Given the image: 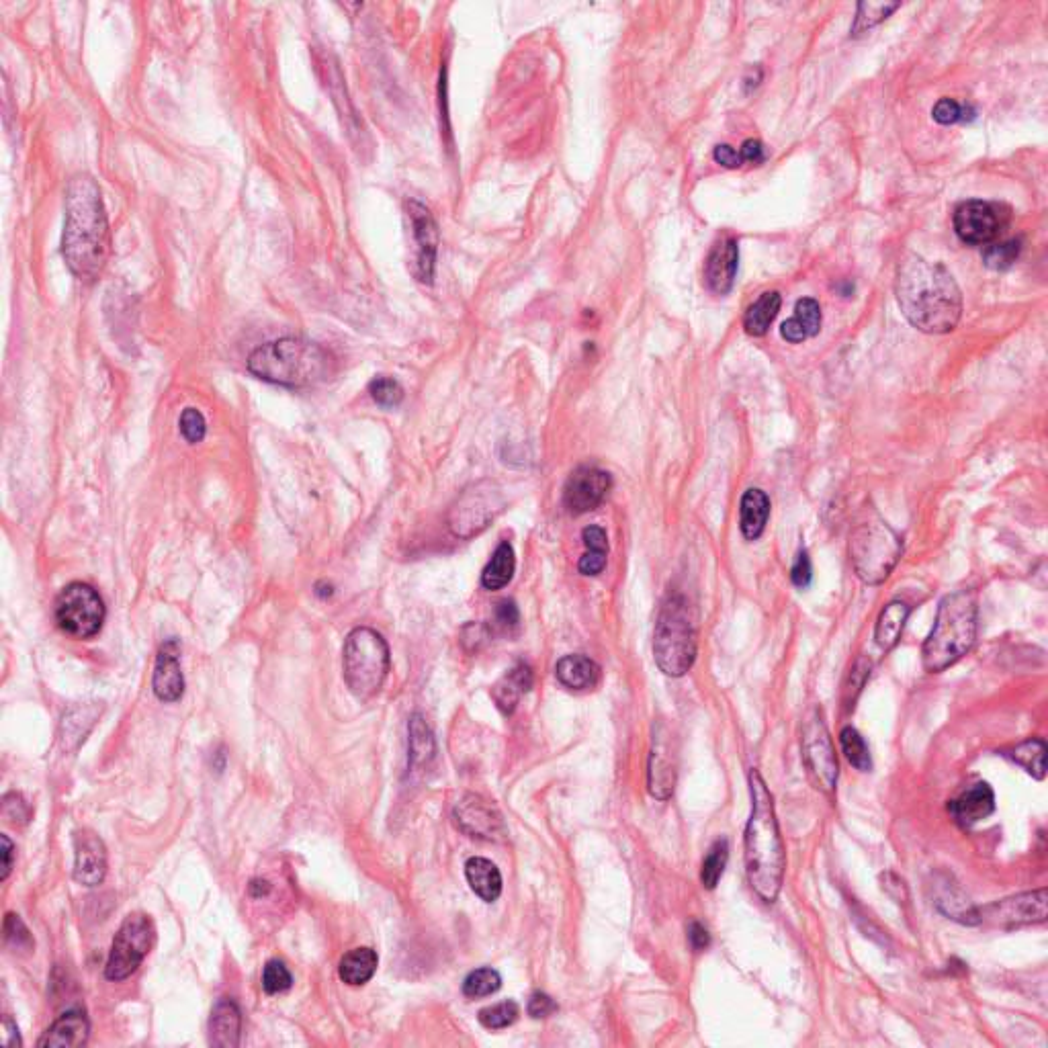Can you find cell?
Listing matches in <instances>:
<instances>
[{
    "mask_svg": "<svg viewBox=\"0 0 1048 1048\" xmlns=\"http://www.w3.org/2000/svg\"><path fill=\"white\" fill-rule=\"evenodd\" d=\"M819 330H821V308H819V303L815 299H811V297H805V299L797 301L795 316L782 324L780 336L786 342L799 344V342H805L807 338L817 336Z\"/></svg>",
    "mask_w": 1048,
    "mask_h": 1048,
    "instance_id": "obj_29",
    "label": "cell"
},
{
    "mask_svg": "<svg viewBox=\"0 0 1048 1048\" xmlns=\"http://www.w3.org/2000/svg\"><path fill=\"white\" fill-rule=\"evenodd\" d=\"M606 559H608V553L586 551L578 563V570L584 576H600L606 567Z\"/></svg>",
    "mask_w": 1048,
    "mask_h": 1048,
    "instance_id": "obj_51",
    "label": "cell"
},
{
    "mask_svg": "<svg viewBox=\"0 0 1048 1048\" xmlns=\"http://www.w3.org/2000/svg\"><path fill=\"white\" fill-rule=\"evenodd\" d=\"M780 293L778 291H766L758 297L756 303H752L746 316H744V328L750 336L762 338L768 334L772 322L776 320L780 312Z\"/></svg>",
    "mask_w": 1048,
    "mask_h": 1048,
    "instance_id": "obj_32",
    "label": "cell"
},
{
    "mask_svg": "<svg viewBox=\"0 0 1048 1048\" xmlns=\"http://www.w3.org/2000/svg\"><path fill=\"white\" fill-rule=\"evenodd\" d=\"M768 518H770V498L766 496V492L758 488L748 490L744 498H741V508H739L741 535H744L748 541H758L766 531Z\"/></svg>",
    "mask_w": 1048,
    "mask_h": 1048,
    "instance_id": "obj_27",
    "label": "cell"
},
{
    "mask_svg": "<svg viewBox=\"0 0 1048 1048\" xmlns=\"http://www.w3.org/2000/svg\"><path fill=\"white\" fill-rule=\"evenodd\" d=\"M269 891H271V885H269L267 881H252V885H250V893H252L254 897L269 895Z\"/></svg>",
    "mask_w": 1048,
    "mask_h": 1048,
    "instance_id": "obj_58",
    "label": "cell"
},
{
    "mask_svg": "<svg viewBox=\"0 0 1048 1048\" xmlns=\"http://www.w3.org/2000/svg\"><path fill=\"white\" fill-rule=\"evenodd\" d=\"M739 156H741V162H748V164H762L766 158L764 146L758 140H746L744 144H741Z\"/></svg>",
    "mask_w": 1048,
    "mask_h": 1048,
    "instance_id": "obj_54",
    "label": "cell"
},
{
    "mask_svg": "<svg viewBox=\"0 0 1048 1048\" xmlns=\"http://www.w3.org/2000/svg\"><path fill=\"white\" fill-rule=\"evenodd\" d=\"M848 551L858 580L866 586H881L901 559L903 543L877 510L866 508L850 533Z\"/></svg>",
    "mask_w": 1048,
    "mask_h": 1048,
    "instance_id": "obj_6",
    "label": "cell"
},
{
    "mask_svg": "<svg viewBox=\"0 0 1048 1048\" xmlns=\"http://www.w3.org/2000/svg\"><path fill=\"white\" fill-rule=\"evenodd\" d=\"M610 488H613V477H610L608 471L594 465H582L567 477L563 488V506L574 516L592 512L604 502Z\"/></svg>",
    "mask_w": 1048,
    "mask_h": 1048,
    "instance_id": "obj_15",
    "label": "cell"
},
{
    "mask_svg": "<svg viewBox=\"0 0 1048 1048\" xmlns=\"http://www.w3.org/2000/svg\"><path fill=\"white\" fill-rule=\"evenodd\" d=\"M803 760L817 784L825 795H832L838 784V758L832 744V737L819 713H813L803 727Z\"/></svg>",
    "mask_w": 1048,
    "mask_h": 1048,
    "instance_id": "obj_13",
    "label": "cell"
},
{
    "mask_svg": "<svg viewBox=\"0 0 1048 1048\" xmlns=\"http://www.w3.org/2000/svg\"><path fill=\"white\" fill-rule=\"evenodd\" d=\"M750 795L752 815L744 836L746 872L754 893L764 903H774L784 881L786 854L774 811V799L758 770L750 772Z\"/></svg>",
    "mask_w": 1048,
    "mask_h": 1048,
    "instance_id": "obj_3",
    "label": "cell"
},
{
    "mask_svg": "<svg viewBox=\"0 0 1048 1048\" xmlns=\"http://www.w3.org/2000/svg\"><path fill=\"white\" fill-rule=\"evenodd\" d=\"M647 786L651 797L668 801L674 795L676 789V756L672 752L670 741L660 737H653V748L649 756V770H647Z\"/></svg>",
    "mask_w": 1048,
    "mask_h": 1048,
    "instance_id": "obj_21",
    "label": "cell"
},
{
    "mask_svg": "<svg viewBox=\"0 0 1048 1048\" xmlns=\"http://www.w3.org/2000/svg\"><path fill=\"white\" fill-rule=\"evenodd\" d=\"M696 619L684 594H668L653 631V658L672 678H682L696 660Z\"/></svg>",
    "mask_w": 1048,
    "mask_h": 1048,
    "instance_id": "obj_7",
    "label": "cell"
},
{
    "mask_svg": "<svg viewBox=\"0 0 1048 1048\" xmlns=\"http://www.w3.org/2000/svg\"><path fill=\"white\" fill-rule=\"evenodd\" d=\"M518 1016H520V1008L516 1001H500L496 1003V1006L484 1008L482 1012H479L477 1020L488 1030H502V1028L512 1026L518 1020Z\"/></svg>",
    "mask_w": 1048,
    "mask_h": 1048,
    "instance_id": "obj_40",
    "label": "cell"
},
{
    "mask_svg": "<svg viewBox=\"0 0 1048 1048\" xmlns=\"http://www.w3.org/2000/svg\"><path fill=\"white\" fill-rule=\"evenodd\" d=\"M62 254L72 275L84 283L99 279L111 256V232L101 189L89 174H76L66 187Z\"/></svg>",
    "mask_w": 1048,
    "mask_h": 1048,
    "instance_id": "obj_1",
    "label": "cell"
},
{
    "mask_svg": "<svg viewBox=\"0 0 1048 1048\" xmlns=\"http://www.w3.org/2000/svg\"><path fill=\"white\" fill-rule=\"evenodd\" d=\"M840 746H842V752L844 756L848 758V762L860 770V772H870L872 770V758H870V750L866 746L864 737L854 729V727H844L840 731Z\"/></svg>",
    "mask_w": 1048,
    "mask_h": 1048,
    "instance_id": "obj_37",
    "label": "cell"
},
{
    "mask_svg": "<svg viewBox=\"0 0 1048 1048\" xmlns=\"http://www.w3.org/2000/svg\"><path fill=\"white\" fill-rule=\"evenodd\" d=\"M909 615H911V606L901 600H893L881 610V615L877 619V627H875V639L881 649L889 651L899 643Z\"/></svg>",
    "mask_w": 1048,
    "mask_h": 1048,
    "instance_id": "obj_30",
    "label": "cell"
},
{
    "mask_svg": "<svg viewBox=\"0 0 1048 1048\" xmlns=\"http://www.w3.org/2000/svg\"><path fill=\"white\" fill-rule=\"evenodd\" d=\"M897 9H899V3H860L854 25H852V35H860L868 31L870 27L879 25Z\"/></svg>",
    "mask_w": 1048,
    "mask_h": 1048,
    "instance_id": "obj_41",
    "label": "cell"
},
{
    "mask_svg": "<svg viewBox=\"0 0 1048 1048\" xmlns=\"http://www.w3.org/2000/svg\"><path fill=\"white\" fill-rule=\"evenodd\" d=\"M977 639V598L958 590L942 598L934 627L922 647L926 672L940 674L973 649Z\"/></svg>",
    "mask_w": 1048,
    "mask_h": 1048,
    "instance_id": "obj_5",
    "label": "cell"
},
{
    "mask_svg": "<svg viewBox=\"0 0 1048 1048\" xmlns=\"http://www.w3.org/2000/svg\"><path fill=\"white\" fill-rule=\"evenodd\" d=\"M105 615L103 598L89 584H68L56 600V623L74 639L95 637L103 629Z\"/></svg>",
    "mask_w": 1048,
    "mask_h": 1048,
    "instance_id": "obj_10",
    "label": "cell"
},
{
    "mask_svg": "<svg viewBox=\"0 0 1048 1048\" xmlns=\"http://www.w3.org/2000/svg\"><path fill=\"white\" fill-rule=\"evenodd\" d=\"M389 668V647L377 631L357 627L348 633L342 649V674L355 698L371 701L377 696L387 680Z\"/></svg>",
    "mask_w": 1048,
    "mask_h": 1048,
    "instance_id": "obj_8",
    "label": "cell"
},
{
    "mask_svg": "<svg viewBox=\"0 0 1048 1048\" xmlns=\"http://www.w3.org/2000/svg\"><path fill=\"white\" fill-rule=\"evenodd\" d=\"M377 965H379V956L375 950L371 948H355L351 952H346L340 960V967H338V975L340 979L351 985V987H361L365 983H369L377 971Z\"/></svg>",
    "mask_w": 1048,
    "mask_h": 1048,
    "instance_id": "obj_31",
    "label": "cell"
},
{
    "mask_svg": "<svg viewBox=\"0 0 1048 1048\" xmlns=\"http://www.w3.org/2000/svg\"><path fill=\"white\" fill-rule=\"evenodd\" d=\"M932 117L940 123V125H954L958 121H967V119H973L975 117V111L971 107H963L958 105L956 101L952 99H940L936 103V107L932 109Z\"/></svg>",
    "mask_w": 1048,
    "mask_h": 1048,
    "instance_id": "obj_46",
    "label": "cell"
},
{
    "mask_svg": "<svg viewBox=\"0 0 1048 1048\" xmlns=\"http://www.w3.org/2000/svg\"><path fill=\"white\" fill-rule=\"evenodd\" d=\"M5 942L13 946L15 950H31L33 938L29 936V930L21 922V917L15 913H9L5 920Z\"/></svg>",
    "mask_w": 1048,
    "mask_h": 1048,
    "instance_id": "obj_47",
    "label": "cell"
},
{
    "mask_svg": "<svg viewBox=\"0 0 1048 1048\" xmlns=\"http://www.w3.org/2000/svg\"><path fill=\"white\" fill-rule=\"evenodd\" d=\"M3 1042L9 1048H17V1046L23 1044L21 1036H19V1028H17V1024L13 1022V1018L9 1014L3 1018Z\"/></svg>",
    "mask_w": 1048,
    "mask_h": 1048,
    "instance_id": "obj_57",
    "label": "cell"
},
{
    "mask_svg": "<svg viewBox=\"0 0 1048 1048\" xmlns=\"http://www.w3.org/2000/svg\"><path fill=\"white\" fill-rule=\"evenodd\" d=\"M1020 254V240H1008V242H993L985 248L983 260L985 265L993 271H1006L1010 269Z\"/></svg>",
    "mask_w": 1048,
    "mask_h": 1048,
    "instance_id": "obj_43",
    "label": "cell"
},
{
    "mask_svg": "<svg viewBox=\"0 0 1048 1048\" xmlns=\"http://www.w3.org/2000/svg\"><path fill=\"white\" fill-rule=\"evenodd\" d=\"M0 844H3V872H0V881H7L11 870H13V860H15V846L13 842L9 840V836H0Z\"/></svg>",
    "mask_w": 1048,
    "mask_h": 1048,
    "instance_id": "obj_56",
    "label": "cell"
},
{
    "mask_svg": "<svg viewBox=\"0 0 1048 1048\" xmlns=\"http://www.w3.org/2000/svg\"><path fill=\"white\" fill-rule=\"evenodd\" d=\"M811 578H813L811 559H809L807 551H801V553L797 555V561H795V565H793V570H791V580H793V584H795L797 588L805 590V588H809Z\"/></svg>",
    "mask_w": 1048,
    "mask_h": 1048,
    "instance_id": "obj_50",
    "label": "cell"
},
{
    "mask_svg": "<svg viewBox=\"0 0 1048 1048\" xmlns=\"http://www.w3.org/2000/svg\"><path fill=\"white\" fill-rule=\"evenodd\" d=\"M406 209L416 246L412 273L420 283H432L436 269V250H439V230H436L434 217L422 203L408 201Z\"/></svg>",
    "mask_w": 1048,
    "mask_h": 1048,
    "instance_id": "obj_16",
    "label": "cell"
},
{
    "mask_svg": "<svg viewBox=\"0 0 1048 1048\" xmlns=\"http://www.w3.org/2000/svg\"><path fill=\"white\" fill-rule=\"evenodd\" d=\"M246 365L254 377L289 389L316 387L334 373V357L326 348L297 336L254 348Z\"/></svg>",
    "mask_w": 1048,
    "mask_h": 1048,
    "instance_id": "obj_4",
    "label": "cell"
},
{
    "mask_svg": "<svg viewBox=\"0 0 1048 1048\" xmlns=\"http://www.w3.org/2000/svg\"><path fill=\"white\" fill-rule=\"evenodd\" d=\"M107 875V848L103 840L82 829L74 836V881L84 887H97Z\"/></svg>",
    "mask_w": 1048,
    "mask_h": 1048,
    "instance_id": "obj_18",
    "label": "cell"
},
{
    "mask_svg": "<svg viewBox=\"0 0 1048 1048\" xmlns=\"http://www.w3.org/2000/svg\"><path fill=\"white\" fill-rule=\"evenodd\" d=\"M179 428H181V434L183 439L191 445H197L205 439L207 434V422L203 418V414L197 410V408H187L183 414H181V420H179Z\"/></svg>",
    "mask_w": 1048,
    "mask_h": 1048,
    "instance_id": "obj_45",
    "label": "cell"
},
{
    "mask_svg": "<svg viewBox=\"0 0 1048 1048\" xmlns=\"http://www.w3.org/2000/svg\"><path fill=\"white\" fill-rule=\"evenodd\" d=\"M506 500L494 484H477L465 490L449 510V529L459 539L486 531L504 510Z\"/></svg>",
    "mask_w": 1048,
    "mask_h": 1048,
    "instance_id": "obj_11",
    "label": "cell"
},
{
    "mask_svg": "<svg viewBox=\"0 0 1048 1048\" xmlns=\"http://www.w3.org/2000/svg\"><path fill=\"white\" fill-rule=\"evenodd\" d=\"M293 985V977L285 963L281 960H269L265 971H262V989L269 995H277L283 991H289Z\"/></svg>",
    "mask_w": 1048,
    "mask_h": 1048,
    "instance_id": "obj_44",
    "label": "cell"
},
{
    "mask_svg": "<svg viewBox=\"0 0 1048 1048\" xmlns=\"http://www.w3.org/2000/svg\"><path fill=\"white\" fill-rule=\"evenodd\" d=\"M555 676L565 688L582 692V690H592L598 686L602 670L592 658H588V655L572 653V655H563V658L557 662Z\"/></svg>",
    "mask_w": 1048,
    "mask_h": 1048,
    "instance_id": "obj_25",
    "label": "cell"
},
{
    "mask_svg": "<svg viewBox=\"0 0 1048 1048\" xmlns=\"http://www.w3.org/2000/svg\"><path fill=\"white\" fill-rule=\"evenodd\" d=\"M713 158H715V162H719V164H721V166H725V168H737V166H741V164H744V162H741V156H739V152H737L735 148L727 146V144H723V146H717V148H715V154H713Z\"/></svg>",
    "mask_w": 1048,
    "mask_h": 1048,
    "instance_id": "obj_55",
    "label": "cell"
},
{
    "mask_svg": "<svg viewBox=\"0 0 1048 1048\" xmlns=\"http://www.w3.org/2000/svg\"><path fill=\"white\" fill-rule=\"evenodd\" d=\"M727 860H729V844L725 838H721L711 846L703 862V868H701V883L705 889L713 891L719 885L723 872H725V866H727Z\"/></svg>",
    "mask_w": 1048,
    "mask_h": 1048,
    "instance_id": "obj_38",
    "label": "cell"
},
{
    "mask_svg": "<svg viewBox=\"0 0 1048 1048\" xmlns=\"http://www.w3.org/2000/svg\"><path fill=\"white\" fill-rule=\"evenodd\" d=\"M181 645L177 639H168L162 643L152 676V690L158 701L177 703L185 694V676L181 670Z\"/></svg>",
    "mask_w": 1048,
    "mask_h": 1048,
    "instance_id": "obj_19",
    "label": "cell"
},
{
    "mask_svg": "<svg viewBox=\"0 0 1048 1048\" xmlns=\"http://www.w3.org/2000/svg\"><path fill=\"white\" fill-rule=\"evenodd\" d=\"M514 570H516V557H514V549L508 541H502L492 559L488 561L486 570L482 574V586L490 592L494 590H502L504 586L510 584L512 576H514Z\"/></svg>",
    "mask_w": 1048,
    "mask_h": 1048,
    "instance_id": "obj_34",
    "label": "cell"
},
{
    "mask_svg": "<svg viewBox=\"0 0 1048 1048\" xmlns=\"http://www.w3.org/2000/svg\"><path fill=\"white\" fill-rule=\"evenodd\" d=\"M895 293L907 322L926 334H948L963 316V295L940 262L907 254L897 267Z\"/></svg>",
    "mask_w": 1048,
    "mask_h": 1048,
    "instance_id": "obj_2",
    "label": "cell"
},
{
    "mask_svg": "<svg viewBox=\"0 0 1048 1048\" xmlns=\"http://www.w3.org/2000/svg\"><path fill=\"white\" fill-rule=\"evenodd\" d=\"M936 907L948 917V920L960 922L965 926H977L979 924V913L977 907L969 901V897L960 891L956 885H944L940 895L936 897Z\"/></svg>",
    "mask_w": 1048,
    "mask_h": 1048,
    "instance_id": "obj_33",
    "label": "cell"
},
{
    "mask_svg": "<svg viewBox=\"0 0 1048 1048\" xmlns=\"http://www.w3.org/2000/svg\"><path fill=\"white\" fill-rule=\"evenodd\" d=\"M154 940H156V928H154L152 917L142 911L129 913L113 938L111 952L107 958V967H105V977L109 981L119 983L134 975L140 969V965L144 963V958L150 954Z\"/></svg>",
    "mask_w": 1048,
    "mask_h": 1048,
    "instance_id": "obj_9",
    "label": "cell"
},
{
    "mask_svg": "<svg viewBox=\"0 0 1048 1048\" xmlns=\"http://www.w3.org/2000/svg\"><path fill=\"white\" fill-rule=\"evenodd\" d=\"M369 393L375 404H379L381 408H398L404 400V387L391 377H375L371 383H369Z\"/></svg>",
    "mask_w": 1048,
    "mask_h": 1048,
    "instance_id": "obj_42",
    "label": "cell"
},
{
    "mask_svg": "<svg viewBox=\"0 0 1048 1048\" xmlns=\"http://www.w3.org/2000/svg\"><path fill=\"white\" fill-rule=\"evenodd\" d=\"M240 1030H242V1014L236 1003L228 997L220 999L211 1010L209 1018V1044L222 1046V1048H234L240 1044Z\"/></svg>",
    "mask_w": 1048,
    "mask_h": 1048,
    "instance_id": "obj_24",
    "label": "cell"
},
{
    "mask_svg": "<svg viewBox=\"0 0 1048 1048\" xmlns=\"http://www.w3.org/2000/svg\"><path fill=\"white\" fill-rule=\"evenodd\" d=\"M1046 889L1022 893L1016 897H1008L995 901L985 907H977L979 913V924H989L995 928H1018V926H1034L1046 922Z\"/></svg>",
    "mask_w": 1048,
    "mask_h": 1048,
    "instance_id": "obj_14",
    "label": "cell"
},
{
    "mask_svg": "<svg viewBox=\"0 0 1048 1048\" xmlns=\"http://www.w3.org/2000/svg\"><path fill=\"white\" fill-rule=\"evenodd\" d=\"M408 731H410V766L412 768L428 766L430 760L436 754V744H434L432 729L428 727L424 717L416 713L410 719Z\"/></svg>",
    "mask_w": 1048,
    "mask_h": 1048,
    "instance_id": "obj_35",
    "label": "cell"
},
{
    "mask_svg": "<svg viewBox=\"0 0 1048 1048\" xmlns=\"http://www.w3.org/2000/svg\"><path fill=\"white\" fill-rule=\"evenodd\" d=\"M948 811L954 821L963 827H971L987 819L995 811V795L987 782L973 784L969 791L948 803Z\"/></svg>",
    "mask_w": 1048,
    "mask_h": 1048,
    "instance_id": "obj_22",
    "label": "cell"
},
{
    "mask_svg": "<svg viewBox=\"0 0 1048 1048\" xmlns=\"http://www.w3.org/2000/svg\"><path fill=\"white\" fill-rule=\"evenodd\" d=\"M91 1024L84 1012L72 1010L60 1016L43 1036L39 1038V1048H78L89 1042Z\"/></svg>",
    "mask_w": 1048,
    "mask_h": 1048,
    "instance_id": "obj_23",
    "label": "cell"
},
{
    "mask_svg": "<svg viewBox=\"0 0 1048 1048\" xmlns=\"http://www.w3.org/2000/svg\"><path fill=\"white\" fill-rule=\"evenodd\" d=\"M1018 766H1022L1032 778L1042 780L1046 776V744L1038 737L1022 741L1008 754Z\"/></svg>",
    "mask_w": 1048,
    "mask_h": 1048,
    "instance_id": "obj_36",
    "label": "cell"
},
{
    "mask_svg": "<svg viewBox=\"0 0 1048 1048\" xmlns=\"http://www.w3.org/2000/svg\"><path fill=\"white\" fill-rule=\"evenodd\" d=\"M494 617H496V625H498L502 631L512 633L514 629H518L520 613H518V608H516V604H514L512 600H502V602H498Z\"/></svg>",
    "mask_w": 1048,
    "mask_h": 1048,
    "instance_id": "obj_48",
    "label": "cell"
},
{
    "mask_svg": "<svg viewBox=\"0 0 1048 1048\" xmlns=\"http://www.w3.org/2000/svg\"><path fill=\"white\" fill-rule=\"evenodd\" d=\"M688 940L694 950H707L711 946V934L701 922H692L688 928Z\"/></svg>",
    "mask_w": 1048,
    "mask_h": 1048,
    "instance_id": "obj_53",
    "label": "cell"
},
{
    "mask_svg": "<svg viewBox=\"0 0 1048 1048\" xmlns=\"http://www.w3.org/2000/svg\"><path fill=\"white\" fill-rule=\"evenodd\" d=\"M500 987H502V977L496 969H490V967L469 973L467 979L463 981V993L469 999L494 995Z\"/></svg>",
    "mask_w": 1048,
    "mask_h": 1048,
    "instance_id": "obj_39",
    "label": "cell"
},
{
    "mask_svg": "<svg viewBox=\"0 0 1048 1048\" xmlns=\"http://www.w3.org/2000/svg\"><path fill=\"white\" fill-rule=\"evenodd\" d=\"M465 877L471 891L486 903H494L502 895V875L498 866L488 858H469L465 864Z\"/></svg>",
    "mask_w": 1048,
    "mask_h": 1048,
    "instance_id": "obj_28",
    "label": "cell"
},
{
    "mask_svg": "<svg viewBox=\"0 0 1048 1048\" xmlns=\"http://www.w3.org/2000/svg\"><path fill=\"white\" fill-rule=\"evenodd\" d=\"M582 539H584V545L588 551H600V553H608V537H606V531L602 527H598V524H590V527H586L582 531Z\"/></svg>",
    "mask_w": 1048,
    "mask_h": 1048,
    "instance_id": "obj_52",
    "label": "cell"
},
{
    "mask_svg": "<svg viewBox=\"0 0 1048 1048\" xmlns=\"http://www.w3.org/2000/svg\"><path fill=\"white\" fill-rule=\"evenodd\" d=\"M455 823L471 838L479 840H498L504 834V821L500 813L482 797L467 795L463 797L453 811Z\"/></svg>",
    "mask_w": 1048,
    "mask_h": 1048,
    "instance_id": "obj_17",
    "label": "cell"
},
{
    "mask_svg": "<svg viewBox=\"0 0 1048 1048\" xmlns=\"http://www.w3.org/2000/svg\"><path fill=\"white\" fill-rule=\"evenodd\" d=\"M529 1016L535 1018V1020H541V1018H549L551 1014L557 1012V1003L547 995V993H533L531 999H529Z\"/></svg>",
    "mask_w": 1048,
    "mask_h": 1048,
    "instance_id": "obj_49",
    "label": "cell"
},
{
    "mask_svg": "<svg viewBox=\"0 0 1048 1048\" xmlns=\"http://www.w3.org/2000/svg\"><path fill=\"white\" fill-rule=\"evenodd\" d=\"M533 688V670L527 664H516L510 668L492 688V698L496 707L504 715H512L520 698Z\"/></svg>",
    "mask_w": 1048,
    "mask_h": 1048,
    "instance_id": "obj_26",
    "label": "cell"
},
{
    "mask_svg": "<svg viewBox=\"0 0 1048 1048\" xmlns=\"http://www.w3.org/2000/svg\"><path fill=\"white\" fill-rule=\"evenodd\" d=\"M1010 224V209L999 203L967 201L954 211V232L965 244L983 246L995 242Z\"/></svg>",
    "mask_w": 1048,
    "mask_h": 1048,
    "instance_id": "obj_12",
    "label": "cell"
},
{
    "mask_svg": "<svg viewBox=\"0 0 1048 1048\" xmlns=\"http://www.w3.org/2000/svg\"><path fill=\"white\" fill-rule=\"evenodd\" d=\"M316 594H318V596H322V598H326V596H332V586H330V584H328V586H326V584H318V590H316Z\"/></svg>",
    "mask_w": 1048,
    "mask_h": 1048,
    "instance_id": "obj_59",
    "label": "cell"
},
{
    "mask_svg": "<svg viewBox=\"0 0 1048 1048\" xmlns=\"http://www.w3.org/2000/svg\"><path fill=\"white\" fill-rule=\"evenodd\" d=\"M739 262V246L735 238L719 240L705 262V281L715 295H727L733 289Z\"/></svg>",
    "mask_w": 1048,
    "mask_h": 1048,
    "instance_id": "obj_20",
    "label": "cell"
}]
</instances>
